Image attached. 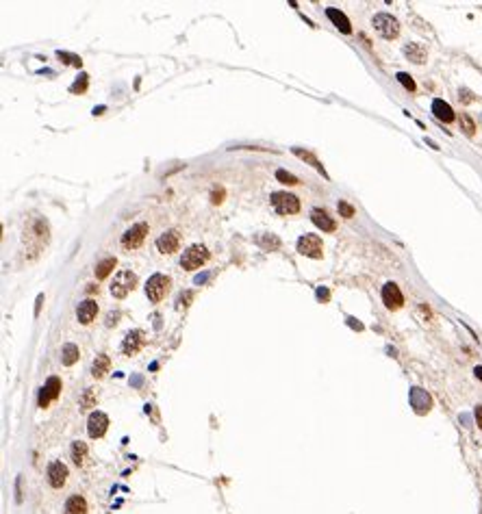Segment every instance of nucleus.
<instances>
[{
  "mask_svg": "<svg viewBox=\"0 0 482 514\" xmlns=\"http://www.w3.org/2000/svg\"><path fill=\"white\" fill-rule=\"evenodd\" d=\"M96 401H98V393H96V389H85L83 397H80V406H83V408H94V406H96Z\"/></svg>",
  "mask_w": 482,
  "mask_h": 514,
  "instance_id": "nucleus-27",
  "label": "nucleus"
},
{
  "mask_svg": "<svg viewBox=\"0 0 482 514\" xmlns=\"http://www.w3.org/2000/svg\"><path fill=\"white\" fill-rule=\"evenodd\" d=\"M276 178L280 180V182H285V185H298V178L294 176V174H289V172H285V169H278L276 172Z\"/></svg>",
  "mask_w": 482,
  "mask_h": 514,
  "instance_id": "nucleus-30",
  "label": "nucleus"
},
{
  "mask_svg": "<svg viewBox=\"0 0 482 514\" xmlns=\"http://www.w3.org/2000/svg\"><path fill=\"white\" fill-rule=\"evenodd\" d=\"M117 317H120L117 313H111V315H109V317H107V326H115V324H117V321H115Z\"/></svg>",
  "mask_w": 482,
  "mask_h": 514,
  "instance_id": "nucleus-38",
  "label": "nucleus"
},
{
  "mask_svg": "<svg viewBox=\"0 0 482 514\" xmlns=\"http://www.w3.org/2000/svg\"><path fill=\"white\" fill-rule=\"evenodd\" d=\"M178 245H180V234H178V230H167L165 234H161V237L157 239V247H159L161 254H172V252H176Z\"/></svg>",
  "mask_w": 482,
  "mask_h": 514,
  "instance_id": "nucleus-11",
  "label": "nucleus"
},
{
  "mask_svg": "<svg viewBox=\"0 0 482 514\" xmlns=\"http://www.w3.org/2000/svg\"><path fill=\"white\" fill-rule=\"evenodd\" d=\"M294 154H296L298 159H302V161H306V163H311V165H313V167H315L317 172H322V176H326V172H324V165H322L320 161H317V159L313 157L311 152H306V150H300V148H294ZM326 178H328V176H326Z\"/></svg>",
  "mask_w": 482,
  "mask_h": 514,
  "instance_id": "nucleus-25",
  "label": "nucleus"
},
{
  "mask_svg": "<svg viewBox=\"0 0 482 514\" xmlns=\"http://www.w3.org/2000/svg\"><path fill=\"white\" fill-rule=\"evenodd\" d=\"M66 514H87V501L80 495H72L66 501Z\"/></svg>",
  "mask_w": 482,
  "mask_h": 514,
  "instance_id": "nucleus-19",
  "label": "nucleus"
},
{
  "mask_svg": "<svg viewBox=\"0 0 482 514\" xmlns=\"http://www.w3.org/2000/svg\"><path fill=\"white\" fill-rule=\"evenodd\" d=\"M41 304H44V295H37V304H35V317L39 315V308H41Z\"/></svg>",
  "mask_w": 482,
  "mask_h": 514,
  "instance_id": "nucleus-39",
  "label": "nucleus"
},
{
  "mask_svg": "<svg viewBox=\"0 0 482 514\" xmlns=\"http://www.w3.org/2000/svg\"><path fill=\"white\" fill-rule=\"evenodd\" d=\"M397 80L402 82V85H404L408 91H415V80H413L411 76H408L406 72H400V74H397Z\"/></svg>",
  "mask_w": 482,
  "mask_h": 514,
  "instance_id": "nucleus-32",
  "label": "nucleus"
},
{
  "mask_svg": "<svg viewBox=\"0 0 482 514\" xmlns=\"http://www.w3.org/2000/svg\"><path fill=\"white\" fill-rule=\"evenodd\" d=\"M476 421H478V427H482V403L476 406Z\"/></svg>",
  "mask_w": 482,
  "mask_h": 514,
  "instance_id": "nucleus-37",
  "label": "nucleus"
},
{
  "mask_svg": "<svg viewBox=\"0 0 482 514\" xmlns=\"http://www.w3.org/2000/svg\"><path fill=\"white\" fill-rule=\"evenodd\" d=\"M460 128H463V133L469 135V137L476 133V124H474V119H471L467 113H460Z\"/></svg>",
  "mask_w": 482,
  "mask_h": 514,
  "instance_id": "nucleus-28",
  "label": "nucleus"
},
{
  "mask_svg": "<svg viewBox=\"0 0 482 514\" xmlns=\"http://www.w3.org/2000/svg\"><path fill=\"white\" fill-rule=\"evenodd\" d=\"M170 284H172V280L167 276H163V273H154V276L148 280V284H145V295H148L152 302H161L167 295Z\"/></svg>",
  "mask_w": 482,
  "mask_h": 514,
  "instance_id": "nucleus-5",
  "label": "nucleus"
},
{
  "mask_svg": "<svg viewBox=\"0 0 482 514\" xmlns=\"http://www.w3.org/2000/svg\"><path fill=\"white\" fill-rule=\"evenodd\" d=\"M326 15H328V20L337 26V29L341 31V33H352V24H350V20L345 17V13H341L339 9H334V7H328L326 9Z\"/></svg>",
  "mask_w": 482,
  "mask_h": 514,
  "instance_id": "nucleus-16",
  "label": "nucleus"
},
{
  "mask_svg": "<svg viewBox=\"0 0 482 514\" xmlns=\"http://www.w3.org/2000/svg\"><path fill=\"white\" fill-rule=\"evenodd\" d=\"M135 284H137V276H135L133 271H120L117 276L113 278V284H111V295L122 299L126 297L129 293L135 289Z\"/></svg>",
  "mask_w": 482,
  "mask_h": 514,
  "instance_id": "nucleus-4",
  "label": "nucleus"
},
{
  "mask_svg": "<svg viewBox=\"0 0 482 514\" xmlns=\"http://www.w3.org/2000/svg\"><path fill=\"white\" fill-rule=\"evenodd\" d=\"M107 427H109V417L104 415V412L96 410V412L89 415V419H87V432H89V436H92V438L104 436L107 434Z\"/></svg>",
  "mask_w": 482,
  "mask_h": 514,
  "instance_id": "nucleus-8",
  "label": "nucleus"
},
{
  "mask_svg": "<svg viewBox=\"0 0 482 514\" xmlns=\"http://www.w3.org/2000/svg\"><path fill=\"white\" fill-rule=\"evenodd\" d=\"M145 234H148V226H145V224L131 226L129 230L124 232V237H122V247H126V250H135V247L141 245Z\"/></svg>",
  "mask_w": 482,
  "mask_h": 514,
  "instance_id": "nucleus-7",
  "label": "nucleus"
},
{
  "mask_svg": "<svg viewBox=\"0 0 482 514\" xmlns=\"http://www.w3.org/2000/svg\"><path fill=\"white\" fill-rule=\"evenodd\" d=\"M44 391L48 393V397H50V401L52 399H57L59 397V393H61V380L59 378H48V382H46V387H44Z\"/></svg>",
  "mask_w": 482,
  "mask_h": 514,
  "instance_id": "nucleus-26",
  "label": "nucleus"
},
{
  "mask_svg": "<svg viewBox=\"0 0 482 514\" xmlns=\"http://www.w3.org/2000/svg\"><path fill=\"white\" fill-rule=\"evenodd\" d=\"M143 345H145V334L141 332V330H133V332H129V334L124 336V341H122V352H124L126 356H133V354H137Z\"/></svg>",
  "mask_w": 482,
  "mask_h": 514,
  "instance_id": "nucleus-10",
  "label": "nucleus"
},
{
  "mask_svg": "<svg viewBox=\"0 0 482 514\" xmlns=\"http://www.w3.org/2000/svg\"><path fill=\"white\" fill-rule=\"evenodd\" d=\"M109 369H111V360H109V356L107 354L96 356V360L92 365V375L94 378H102L104 373H109Z\"/></svg>",
  "mask_w": 482,
  "mask_h": 514,
  "instance_id": "nucleus-20",
  "label": "nucleus"
},
{
  "mask_svg": "<svg viewBox=\"0 0 482 514\" xmlns=\"http://www.w3.org/2000/svg\"><path fill=\"white\" fill-rule=\"evenodd\" d=\"M339 213H341V217H345V219H350V217H354V206H350L345 200H339Z\"/></svg>",
  "mask_w": 482,
  "mask_h": 514,
  "instance_id": "nucleus-31",
  "label": "nucleus"
},
{
  "mask_svg": "<svg viewBox=\"0 0 482 514\" xmlns=\"http://www.w3.org/2000/svg\"><path fill=\"white\" fill-rule=\"evenodd\" d=\"M192 297H194L192 293H185V295H180V297H178V304H180V306H187V302L192 299Z\"/></svg>",
  "mask_w": 482,
  "mask_h": 514,
  "instance_id": "nucleus-36",
  "label": "nucleus"
},
{
  "mask_svg": "<svg viewBox=\"0 0 482 514\" xmlns=\"http://www.w3.org/2000/svg\"><path fill=\"white\" fill-rule=\"evenodd\" d=\"M59 54V59H70L68 63H72V66H76V68H80V57H74V54H66V52H57Z\"/></svg>",
  "mask_w": 482,
  "mask_h": 514,
  "instance_id": "nucleus-33",
  "label": "nucleus"
},
{
  "mask_svg": "<svg viewBox=\"0 0 482 514\" xmlns=\"http://www.w3.org/2000/svg\"><path fill=\"white\" fill-rule=\"evenodd\" d=\"M474 373H476V378L482 382V367H476V369H474Z\"/></svg>",
  "mask_w": 482,
  "mask_h": 514,
  "instance_id": "nucleus-40",
  "label": "nucleus"
},
{
  "mask_svg": "<svg viewBox=\"0 0 482 514\" xmlns=\"http://www.w3.org/2000/svg\"><path fill=\"white\" fill-rule=\"evenodd\" d=\"M317 297H320V299H328L330 297V293H328V289H317Z\"/></svg>",
  "mask_w": 482,
  "mask_h": 514,
  "instance_id": "nucleus-35",
  "label": "nucleus"
},
{
  "mask_svg": "<svg viewBox=\"0 0 482 514\" xmlns=\"http://www.w3.org/2000/svg\"><path fill=\"white\" fill-rule=\"evenodd\" d=\"M411 406L415 408V412H420V415H426V412L430 410L432 406V399L430 395L426 393L424 389H411Z\"/></svg>",
  "mask_w": 482,
  "mask_h": 514,
  "instance_id": "nucleus-12",
  "label": "nucleus"
},
{
  "mask_svg": "<svg viewBox=\"0 0 482 514\" xmlns=\"http://www.w3.org/2000/svg\"><path fill=\"white\" fill-rule=\"evenodd\" d=\"M404 54H406V59L408 61H413V63H426V59H428V52H426V48L422 44H406L404 46Z\"/></svg>",
  "mask_w": 482,
  "mask_h": 514,
  "instance_id": "nucleus-17",
  "label": "nucleus"
},
{
  "mask_svg": "<svg viewBox=\"0 0 482 514\" xmlns=\"http://www.w3.org/2000/svg\"><path fill=\"white\" fill-rule=\"evenodd\" d=\"M257 243L263 247V250L274 252V250H278V247H280V239L276 234H259L257 237Z\"/></svg>",
  "mask_w": 482,
  "mask_h": 514,
  "instance_id": "nucleus-24",
  "label": "nucleus"
},
{
  "mask_svg": "<svg viewBox=\"0 0 482 514\" xmlns=\"http://www.w3.org/2000/svg\"><path fill=\"white\" fill-rule=\"evenodd\" d=\"M87 85H89V76H87V74H80L78 80L70 87V91H72V94H83V91L87 89Z\"/></svg>",
  "mask_w": 482,
  "mask_h": 514,
  "instance_id": "nucleus-29",
  "label": "nucleus"
},
{
  "mask_svg": "<svg viewBox=\"0 0 482 514\" xmlns=\"http://www.w3.org/2000/svg\"><path fill=\"white\" fill-rule=\"evenodd\" d=\"M96 315H98V304L94 299H85L83 304H78V310H76V317H78V321L83 326H87V324H92V321L96 319Z\"/></svg>",
  "mask_w": 482,
  "mask_h": 514,
  "instance_id": "nucleus-15",
  "label": "nucleus"
},
{
  "mask_svg": "<svg viewBox=\"0 0 482 514\" xmlns=\"http://www.w3.org/2000/svg\"><path fill=\"white\" fill-rule=\"evenodd\" d=\"M298 252L304 254V256H308V259H322L324 247H322L320 237H317V234H304V237H300V241H298Z\"/></svg>",
  "mask_w": 482,
  "mask_h": 514,
  "instance_id": "nucleus-6",
  "label": "nucleus"
},
{
  "mask_svg": "<svg viewBox=\"0 0 482 514\" xmlns=\"http://www.w3.org/2000/svg\"><path fill=\"white\" fill-rule=\"evenodd\" d=\"M78 356H80V352H78V347L76 345H72V343H66L63 345V350H61V362L66 365V367H72L76 360H78Z\"/></svg>",
  "mask_w": 482,
  "mask_h": 514,
  "instance_id": "nucleus-21",
  "label": "nucleus"
},
{
  "mask_svg": "<svg viewBox=\"0 0 482 514\" xmlns=\"http://www.w3.org/2000/svg\"><path fill=\"white\" fill-rule=\"evenodd\" d=\"M271 206L276 208L278 215H294L300 210V200L287 191H276L271 194Z\"/></svg>",
  "mask_w": 482,
  "mask_h": 514,
  "instance_id": "nucleus-2",
  "label": "nucleus"
},
{
  "mask_svg": "<svg viewBox=\"0 0 482 514\" xmlns=\"http://www.w3.org/2000/svg\"><path fill=\"white\" fill-rule=\"evenodd\" d=\"M374 29L385 39H395L400 35V22L391 13H376L374 15Z\"/></svg>",
  "mask_w": 482,
  "mask_h": 514,
  "instance_id": "nucleus-3",
  "label": "nucleus"
},
{
  "mask_svg": "<svg viewBox=\"0 0 482 514\" xmlns=\"http://www.w3.org/2000/svg\"><path fill=\"white\" fill-rule=\"evenodd\" d=\"M432 113H434V117H436V119H441L443 124H450L452 119H454V111H452V106H450L448 102H443V100H439V98H436L434 102H432Z\"/></svg>",
  "mask_w": 482,
  "mask_h": 514,
  "instance_id": "nucleus-18",
  "label": "nucleus"
},
{
  "mask_svg": "<svg viewBox=\"0 0 482 514\" xmlns=\"http://www.w3.org/2000/svg\"><path fill=\"white\" fill-rule=\"evenodd\" d=\"M208 250L204 245H192L187 247V250L183 252V259H180V265H183V269H200L202 265L208 261Z\"/></svg>",
  "mask_w": 482,
  "mask_h": 514,
  "instance_id": "nucleus-1",
  "label": "nucleus"
},
{
  "mask_svg": "<svg viewBox=\"0 0 482 514\" xmlns=\"http://www.w3.org/2000/svg\"><path fill=\"white\" fill-rule=\"evenodd\" d=\"M72 460L76 462V466H83L85 460H87V445L80 443V440H76L74 445H72Z\"/></svg>",
  "mask_w": 482,
  "mask_h": 514,
  "instance_id": "nucleus-23",
  "label": "nucleus"
},
{
  "mask_svg": "<svg viewBox=\"0 0 482 514\" xmlns=\"http://www.w3.org/2000/svg\"><path fill=\"white\" fill-rule=\"evenodd\" d=\"M311 219H313V224L317 226V228H322L324 232H334V228H337V224H334V219L326 213L324 208H313L311 210Z\"/></svg>",
  "mask_w": 482,
  "mask_h": 514,
  "instance_id": "nucleus-14",
  "label": "nucleus"
},
{
  "mask_svg": "<svg viewBox=\"0 0 482 514\" xmlns=\"http://www.w3.org/2000/svg\"><path fill=\"white\" fill-rule=\"evenodd\" d=\"M115 265H117V261L113 259V256H111V259H104V261H100V263L96 265V278H98V280H104V278L109 276V273L113 271V267H115Z\"/></svg>",
  "mask_w": 482,
  "mask_h": 514,
  "instance_id": "nucleus-22",
  "label": "nucleus"
},
{
  "mask_svg": "<svg viewBox=\"0 0 482 514\" xmlns=\"http://www.w3.org/2000/svg\"><path fill=\"white\" fill-rule=\"evenodd\" d=\"M383 302H385V306L389 310H395V308H400L404 304V295H402V291H400V287L395 282H387L383 287Z\"/></svg>",
  "mask_w": 482,
  "mask_h": 514,
  "instance_id": "nucleus-9",
  "label": "nucleus"
},
{
  "mask_svg": "<svg viewBox=\"0 0 482 514\" xmlns=\"http://www.w3.org/2000/svg\"><path fill=\"white\" fill-rule=\"evenodd\" d=\"M68 480V466L63 462H50L48 466V482L52 488H61Z\"/></svg>",
  "mask_w": 482,
  "mask_h": 514,
  "instance_id": "nucleus-13",
  "label": "nucleus"
},
{
  "mask_svg": "<svg viewBox=\"0 0 482 514\" xmlns=\"http://www.w3.org/2000/svg\"><path fill=\"white\" fill-rule=\"evenodd\" d=\"M460 100L463 102H471V100H474V94L467 91V89H460Z\"/></svg>",
  "mask_w": 482,
  "mask_h": 514,
  "instance_id": "nucleus-34",
  "label": "nucleus"
}]
</instances>
